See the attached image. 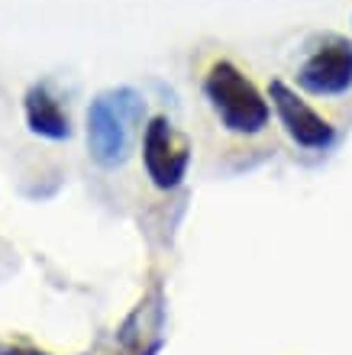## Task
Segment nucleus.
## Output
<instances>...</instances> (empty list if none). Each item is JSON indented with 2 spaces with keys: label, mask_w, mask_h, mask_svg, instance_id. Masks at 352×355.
<instances>
[{
  "label": "nucleus",
  "mask_w": 352,
  "mask_h": 355,
  "mask_svg": "<svg viewBox=\"0 0 352 355\" xmlns=\"http://www.w3.org/2000/svg\"><path fill=\"white\" fill-rule=\"evenodd\" d=\"M201 91H204V101L213 110L217 123L230 136L252 139V136L269 130V120H271L269 97L252 85L249 78L242 75V68L233 65L230 58H217L207 68Z\"/></svg>",
  "instance_id": "f257e3e1"
},
{
  "label": "nucleus",
  "mask_w": 352,
  "mask_h": 355,
  "mask_svg": "<svg viewBox=\"0 0 352 355\" xmlns=\"http://www.w3.org/2000/svg\"><path fill=\"white\" fill-rule=\"evenodd\" d=\"M146 101L136 87H107L87 107V152L101 168H117L130 159Z\"/></svg>",
  "instance_id": "f03ea898"
},
{
  "label": "nucleus",
  "mask_w": 352,
  "mask_h": 355,
  "mask_svg": "<svg viewBox=\"0 0 352 355\" xmlns=\"http://www.w3.org/2000/svg\"><path fill=\"white\" fill-rule=\"evenodd\" d=\"M142 165H146L149 181L158 191H175L187 178V165H191V146L181 132L175 130V123L168 116H152L142 130Z\"/></svg>",
  "instance_id": "7ed1b4c3"
},
{
  "label": "nucleus",
  "mask_w": 352,
  "mask_h": 355,
  "mask_svg": "<svg viewBox=\"0 0 352 355\" xmlns=\"http://www.w3.org/2000/svg\"><path fill=\"white\" fill-rule=\"evenodd\" d=\"M297 87L310 97H343L352 91V39L324 36L297 68Z\"/></svg>",
  "instance_id": "20e7f679"
},
{
  "label": "nucleus",
  "mask_w": 352,
  "mask_h": 355,
  "mask_svg": "<svg viewBox=\"0 0 352 355\" xmlns=\"http://www.w3.org/2000/svg\"><path fill=\"white\" fill-rule=\"evenodd\" d=\"M269 103H271V110H275V116H278L281 130L291 136L294 146L310 149V152H324L336 142L333 123L326 120V116H320V113H317L294 87L285 85L281 78H275L269 85Z\"/></svg>",
  "instance_id": "39448f33"
},
{
  "label": "nucleus",
  "mask_w": 352,
  "mask_h": 355,
  "mask_svg": "<svg viewBox=\"0 0 352 355\" xmlns=\"http://www.w3.org/2000/svg\"><path fill=\"white\" fill-rule=\"evenodd\" d=\"M23 116H26L29 132L49 142H62L72 136V120H68L65 107L46 85H33L23 94Z\"/></svg>",
  "instance_id": "423d86ee"
}]
</instances>
